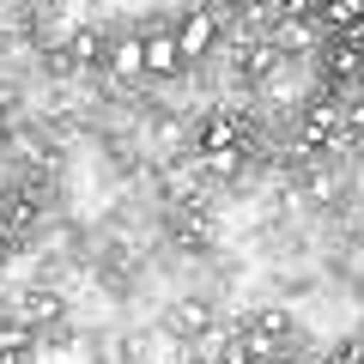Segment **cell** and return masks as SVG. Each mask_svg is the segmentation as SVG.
Masks as SVG:
<instances>
[{
    "instance_id": "obj_5",
    "label": "cell",
    "mask_w": 364,
    "mask_h": 364,
    "mask_svg": "<svg viewBox=\"0 0 364 364\" xmlns=\"http://www.w3.org/2000/svg\"><path fill=\"white\" fill-rule=\"evenodd\" d=\"M358 18H364V0H328V25H334V31L358 25Z\"/></svg>"
},
{
    "instance_id": "obj_4",
    "label": "cell",
    "mask_w": 364,
    "mask_h": 364,
    "mask_svg": "<svg viewBox=\"0 0 364 364\" xmlns=\"http://www.w3.org/2000/svg\"><path fill=\"white\" fill-rule=\"evenodd\" d=\"M207 152H237V128H231L225 116L207 122Z\"/></svg>"
},
{
    "instance_id": "obj_7",
    "label": "cell",
    "mask_w": 364,
    "mask_h": 364,
    "mask_svg": "<svg viewBox=\"0 0 364 364\" xmlns=\"http://www.w3.org/2000/svg\"><path fill=\"white\" fill-rule=\"evenodd\" d=\"M0 346H25V328H0Z\"/></svg>"
},
{
    "instance_id": "obj_1",
    "label": "cell",
    "mask_w": 364,
    "mask_h": 364,
    "mask_svg": "<svg viewBox=\"0 0 364 364\" xmlns=\"http://www.w3.org/2000/svg\"><path fill=\"white\" fill-rule=\"evenodd\" d=\"M176 43H182V61H200V55L219 43V18L213 13H188V25L176 31Z\"/></svg>"
},
{
    "instance_id": "obj_3",
    "label": "cell",
    "mask_w": 364,
    "mask_h": 364,
    "mask_svg": "<svg viewBox=\"0 0 364 364\" xmlns=\"http://www.w3.org/2000/svg\"><path fill=\"white\" fill-rule=\"evenodd\" d=\"M109 67H116L122 79H140V73H146V37L116 43V49H109Z\"/></svg>"
},
{
    "instance_id": "obj_2",
    "label": "cell",
    "mask_w": 364,
    "mask_h": 364,
    "mask_svg": "<svg viewBox=\"0 0 364 364\" xmlns=\"http://www.w3.org/2000/svg\"><path fill=\"white\" fill-rule=\"evenodd\" d=\"M146 73H182V43L176 37H146Z\"/></svg>"
},
{
    "instance_id": "obj_6",
    "label": "cell",
    "mask_w": 364,
    "mask_h": 364,
    "mask_svg": "<svg viewBox=\"0 0 364 364\" xmlns=\"http://www.w3.org/2000/svg\"><path fill=\"white\" fill-rule=\"evenodd\" d=\"M55 316H61V298L55 291H37L31 298V322H55Z\"/></svg>"
},
{
    "instance_id": "obj_8",
    "label": "cell",
    "mask_w": 364,
    "mask_h": 364,
    "mask_svg": "<svg viewBox=\"0 0 364 364\" xmlns=\"http://www.w3.org/2000/svg\"><path fill=\"white\" fill-rule=\"evenodd\" d=\"M352 31V43H358V49H364V18H358V25H346Z\"/></svg>"
}]
</instances>
